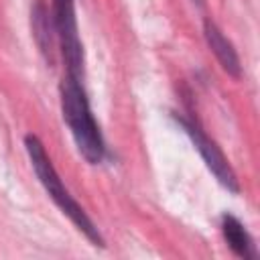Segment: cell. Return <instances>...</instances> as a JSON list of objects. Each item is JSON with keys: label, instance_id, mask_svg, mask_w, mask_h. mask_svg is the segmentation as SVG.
<instances>
[{"label": "cell", "instance_id": "obj_1", "mask_svg": "<svg viewBox=\"0 0 260 260\" xmlns=\"http://www.w3.org/2000/svg\"><path fill=\"white\" fill-rule=\"evenodd\" d=\"M59 93H61L63 120L71 130V136L75 140L79 154L89 165L102 162L106 156V144H104V136L100 132V126L91 114L89 100H87V93L83 89V81L65 73L61 87H59Z\"/></svg>", "mask_w": 260, "mask_h": 260}, {"label": "cell", "instance_id": "obj_2", "mask_svg": "<svg viewBox=\"0 0 260 260\" xmlns=\"http://www.w3.org/2000/svg\"><path fill=\"white\" fill-rule=\"evenodd\" d=\"M24 148H26V154H28V160L32 165V171L37 175V179L41 181V185L45 187V191L49 193V197L55 201V205L71 219V223L93 244V246H100L104 248L106 242L98 230V225L89 219V215L85 213V209L75 201V197L69 193V189L63 185L53 160L49 158L43 142L39 136L35 134H26L24 136Z\"/></svg>", "mask_w": 260, "mask_h": 260}, {"label": "cell", "instance_id": "obj_3", "mask_svg": "<svg viewBox=\"0 0 260 260\" xmlns=\"http://www.w3.org/2000/svg\"><path fill=\"white\" fill-rule=\"evenodd\" d=\"M53 22L55 35L61 47V55L65 61L67 75L83 81V45L77 30L75 18V2L73 0H53Z\"/></svg>", "mask_w": 260, "mask_h": 260}, {"label": "cell", "instance_id": "obj_4", "mask_svg": "<svg viewBox=\"0 0 260 260\" xmlns=\"http://www.w3.org/2000/svg\"><path fill=\"white\" fill-rule=\"evenodd\" d=\"M177 124L183 128V132L191 138L193 146L197 148V152L201 154L205 167L211 171V175L217 179V183L221 187H225L230 193H238L240 191V183H238V177L230 165V160L225 158V154L221 152V148L191 120L183 118V116H175Z\"/></svg>", "mask_w": 260, "mask_h": 260}, {"label": "cell", "instance_id": "obj_5", "mask_svg": "<svg viewBox=\"0 0 260 260\" xmlns=\"http://www.w3.org/2000/svg\"><path fill=\"white\" fill-rule=\"evenodd\" d=\"M30 28L35 43L49 65L55 63V22L45 0H35L30 6Z\"/></svg>", "mask_w": 260, "mask_h": 260}, {"label": "cell", "instance_id": "obj_6", "mask_svg": "<svg viewBox=\"0 0 260 260\" xmlns=\"http://www.w3.org/2000/svg\"><path fill=\"white\" fill-rule=\"evenodd\" d=\"M203 37L207 41V47L209 51L215 55V59L219 61L221 69L232 75L234 79L242 77V65H240V57L232 45V41H228L223 37V32L219 30V26L211 20V18H205L203 20Z\"/></svg>", "mask_w": 260, "mask_h": 260}, {"label": "cell", "instance_id": "obj_7", "mask_svg": "<svg viewBox=\"0 0 260 260\" xmlns=\"http://www.w3.org/2000/svg\"><path fill=\"white\" fill-rule=\"evenodd\" d=\"M221 234L228 242V246L232 248V252L244 260H252L256 258V250H254V242L250 238V234L246 232V228L242 225V221L230 213L221 215Z\"/></svg>", "mask_w": 260, "mask_h": 260}, {"label": "cell", "instance_id": "obj_8", "mask_svg": "<svg viewBox=\"0 0 260 260\" xmlns=\"http://www.w3.org/2000/svg\"><path fill=\"white\" fill-rule=\"evenodd\" d=\"M193 2H195L197 6H203V0H193Z\"/></svg>", "mask_w": 260, "mask_h": 260}]
</instances>
